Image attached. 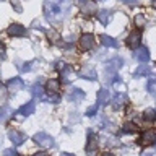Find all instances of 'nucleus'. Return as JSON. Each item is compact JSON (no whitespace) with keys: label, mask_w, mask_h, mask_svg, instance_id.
Segmentation results:
<instances>
[{"label":"nucleus","mask_w":156,"mask_h":156,"mask_svg":"<svg viewBox=\"0 0 156 156\" xmlns=\"http://www.w3.org/2000/svg\"><path fill=\"white\" fill-rule=\"evenodd\" d=\"M68 5V0H46L44 3V13H46V18L49 20L51 23H55L57 18L58 20L62 18L63 15V5Z\"/></svg>","instance_id":"f257e3e1"},{"label":"nucleus","mask_w":156,"mask_h":156,"mask_svg":"<svg viewBox=\"0 0 156 156\" xmlns=\"http://www.w3.org/2000/svg\"><path fill=\"white\" fill-rule=\"evenodd\" d=\"M33 140L36 141L39 146H52L54 145V138L49 133H46V132H39V133H36L33 136Z\"/></svg>","instance_id":"f03ea898"},{"label":"nucleus","mask_w":156,"mask_h":156,"mask_svg":"<svg viewBox=\"0 0 156 156\" xmlns=\"http://www.w3.org/2000/svg\"><path fill=\"white\" fill-rule=\"evenodd\" d=\"M98 148V136L94 132H88V141H86V154L91 156L96 153Z\"/></svg>","instance_id":"7ed1b4c3"},{"label":"nucleus","mask_w":156,"mask_h":156,"mask_svg":"<svg viewBox=\"0 0 156 156\" xmlns=\"http://www.w3.org/2000/svg\"><path fill=\"white\" fill-rule=\"evenodd\" d=\"M140 41H141L140 29H135V31H132L129 36H127V46H129L130 49H138Z\"/></svg>","instance_id":"20e7f679"},{"label":"nucleus","mask_w":156,"mask_h":156,"mask_svg":"<svg viewBox=\"0 0 156 156\" xmlns=\"http://www.w3.org/2000/svg\"><path fill=\"white\" fill-rule=\"evenodd\" d=\"M80 49L83 52H86V51H90V49L93 47V44H94V37H93V34L90 33H85L83 36L80 37Z\"/></svg>","instance_id":"39448f33"},{"label":"nucleus","mask_w":156,"mask_h":156,"mask_svg":"<svg viewBox=\"0 0 156 156\" xmlns=\"http://www.w3.org/2000/svg\"><path fill=\"white\" fill-rule=\"evenodd\" d=\"M156 141V132L153 129H148V130H145L143 132V135L140 136V141L138 143L140 145H151V143H154Z\"/></svg>","instance_id":"423d86ee"},{"label":"nucleus","mask_w":156,"mask_h":156,"mask_svg":"<svg viewBox=\"0 0 156 156\" xmlns=\"http://www.w3.org/2000/svg\"><path fill=\"white\" fill-rule=\"evenodd\" d=\"M7 33L10 34V36H13V37H20V36H24V34H26V29H24V26H21V24L13 23V24L8 26Z\"/></svg>","instance_id":"0eeeda50"},{"label":"nucleus","mask_w":156,"mask_h":156,"mask_svg":"<svg viewBox=\"0 0 156 156\" xmlns=\"http://www.w3.org/2000/svg\"><path fill=\"white\" fill-rule=\"evenodd\" d=\"M8 138L13 141V145L20 146V145H23L24 140H26V135L21 133V132H18V130H10L8 132Z\"/></svg>","instance_id":"6e6552de"},{"label":"nucleus","mask_w":156,"mask_h":156,"mask_svg":"<svg viewBox=\"0 0 156 156\" xmlns=\"http://www.w3.org/2000/svg\"><path fill=\"white\" fill-rule=\"evenodd\" d=\"M78 76H80V78H85V80H91V81H94V80H96V70H94L93 67L86 65V67H83V70H80Z\"/></svg>","instance_id":"1a4fd4ad"},{"label":"nucleus","mask_w":156,"mask_h":156,"mask_svg":"<svg viewBox=\"0 0 156 156\" xmlns=\"http://www.w3.org/2000/svg\"><path fill=\"white\" fill-rule=\"evenodd\" d=\"M133 57H135L140 63H146V62L150 60V52H148V49H146V47H138V49L135 51Z\"/></svg>","instance_id":"9d476101"},{"label":"nucleus","mask_w":156,"mask_h":156,"mask_svg":"<svg viewBox=\"0 0 156 156\" xmlns=\"http://www.w3.org/2000/svg\"><path fill=\"white\" fill-rule=\"evenodd\" d=\"M24 88V83L21 78H12V80L8 81V90L10 91H13V93H16V91H21Z\"/></svg>","instance_id":"9b49d317"},{"label":"nucleus","mask_w":156,"mask_h":156,"mask_svg":"<svg viewBox=\"0 0 156 156\" xmlns=\"http://www.w3.org/2000/svg\"><path fill=\"white\" fill-rule=\"evenodd\" d=\"M127 101H129L127 94L119 93V94H115L114 101H112V107H114V109H120V107H124V104H127Z\"/></svg>","instance_id":"f8f14e48"},{"label":"nucleus","mask_w":156,"mask_h":156,"mask_svg":"<svg viewBox=\"0 0 156 156\" xmlns=\"http://www.w3.org/2000/svg\"><path fill=\"white\" fill-rule=\"evenodd\" d=\"M46 91L51 93V94H58V91H60V83H58V80H55V78L49 80L47 86H46Z\"/></svg>","instance_id":"ddd939ff"},{"label":"nucleus","mask_w":156,"mask_h":156,"mask_svg":"<svg viewBox=\"0 0 156 156\" xmlns=\"http://www.w3.org/2000/svg\"><path fill=\"white\" fill-rule=\"evenodd\" d=\"M98 20L106 26V24H109L111 20H112V12L111 10H99V12H98Z\"/></svg>","instance_id":"4468645a"},{"label":"nucleus","mask_w":156,"mask_h":156,"mask_svg":"<svg viewBox=\"0 0 156 156\" xmlns=\"http://www.w3.org/2000/svg\"><path fill=\"white\" fill-rule=\"evenodd\" d=\"M109 99H111V93L107 91V90H104V88H102V90L98 91V102H96L98 106L107 104V102H109Z\"/></svg>","instance_id":"2eb2a0df"},{"label":"nucleus","mask_w":156,"mask_h":156,"mask_svg":"<svg viewBox=\"0 0 156 156\" xmlns=\"http://www.w3.org/2000/svg\"><path fill=\"white\" fill-rule=\"evenodd\" d=\"M101 44L104 47H112V49L119 47V42H117L115 39H112L111 36H106V34H102V36H101Z\"/></svg>","instance_id":"dca6fc26"},{"label":"nucleus","mask_w":156,"mask_h":156,"mask_svg":"<svg viewBox=\"0 0 156 156\" xmlns=\"http://www.w3.org/2000/svg\"><path fill=\"white\" fill-rule=\"evenodd\" d=\"M34 112V102H26L24 106H21L18 109V114L20 115H23V117H26V115H31Z\"/></svg>","instance_id":"f3484780"},{"label":"nucleus","mask_w":156,"mask_h":156,"mask_svg":"<svg viewBox=\"0 0 156 156\" xmlns=\"http://www.w3.org/2000/svg\"><path fill=\"white\" fill-rule=\"evenodd\" d=\"M83 98H85V93H83L80 88H73L70 91V94H68V99L70 101H81Z\"/></svg>","instance_id":"a211bd4d"},{"label":"nucleus","mask_w":156,"mask_h":156,"mask_svg":"<svg viewBox=\"0 0 156 156\" xmlns=\"http://www.w3.org/2000/svg\"><path fill=\"white\" fill-rule=\"evenodd\" d=\"M135 132H138V127L133 122H125L122 125V133H135Z\"/></svg>","instance_id":"6ab92c4d"},{"label":"nucleus","mask_w":156,"mask_h":156,"mask_svg":"<svg viewBox=\"0 0 156 156\" xmlns=\"http://www.w3.org/2000/svg\"><path fill=\"white\" fill-rule=\"evenodd\" d=\"M143 119L148 120V122L156 120V109H153V107H148V109H145V111H143Z\"/></svg>","instance_id":"aec40b11"},{"label":"nucleus","mask_w":156,"mask_h":156,"mask_svg":"<svg viewBox=\"0 0 156 156\" xmlns=\"http://www.w3.org/2000/svg\"><path fill=\"white\" fill-rule=\"evenodd\" d=\"M12 114H13V111L8 106H2L0 107V122H5Z\"/></svg>","instance_id":"412c9836"},{"label":"nucleus","mask_w":156,"mask_h":156,"mask_svg":"<svg viewBox=\"0 0 156 156\" xmlns=\"http://www.w3.org/2000/svg\"><path fill=\"white\" fill-rule=\"evenodd\" d=\"M31 94H33L34 98H39V99H42V98H44V90H42V86H41V85H34V86L31 88Z\"/></svg>","instance_id":"4be33fe9"},{"label":"nucleus","mask_w":156,"mask_h":156,"mask_svg":"<svg viewBox=\"0 0 156 156\" xmlns=\"http://www.w3.org/2000/svg\"><path fill=\"white\" fill-rule=\"evenodd\" d=\"M146 76V75H150V68L146 67V65H140L138 68L135 70V73H133V76Z\"/></svg>","instance_id":"5701e85b"},{"label":"nucleus","mask_w":156,"mask_h":156,"mask_svg":"<svg viewBox=\"0 0 156 156\" xmlns=\"http://www.w3.org/2000/svg\"><path fill=\"white\" fill-rule=\"evenodd\" d=\"M96 10V7H94V3H86L85 7L81 8V13H85V15H91L93 12Z\"/></svg>","instance_id":"b1692460"},{"label":"nucleus","mask_w":156,"mask_h":156,"mask_svg":"<svg viewBox=\"0 0 156 156\" xmlns=\"http://www.w3.org/2000/svg\"><path fill=\"white\" fill-rule=\"evenodd\" d=\"M135 24H136L138 28H141V26L145 24V16H143L141 13H138V15L135 16Z\"/></svg>","instance_id":"393cba45"},{"label":"nucleus","mask_w":156,"mask_h":156,"mask_svg":"<svg viewBox=\"0 0 156 156\" xmlns=\"http://www.w3.org/2000/svg\"><path fill=\"white\" fill-rule=\"evenodd\" d=\"M146 88H148V91H150V93H156V78H151Z\"/></svg>","instance_id":"a878e982"},{"label":"nucleus","mask_w":156,"mask_h":156,"mask_svg":"<svg viewBox=\"0 0 156 156\" xmlns=\"http://www.w3.org/2000/svg\"><path fill=\"white\" fill-rule=\"evenodd\" d=\"M98 107H99V106H98V104H94V106H93V107H90V109L86 111V115H88V117H93V115H94L96 112H98Z\"/></svg>","instance_id":"bb28decb"},{"label":"nucleus","mask_w":156,"mask_h":156,"mask_svg":"<svg viewBox=\"0 0 156 156\" xmlns=\"http://www.w3.org/2000/svg\"><path fill=\"white\" fill-rule=\"evenodd\" d=\"M2 156H18V153L15 150H12V148H8V150H5L3 151V154Z\"/></svg>","instance_id":"cd10ccee"},{"label":"nucleus","mask_w":156,"mask_h":156,"mask_svg":"<svg viewBox=\"0 0 156 156\" xmlns=\"http://www.w3.org/2000/svg\"><path fill=\"white\" fill-rule=\"evenodd\" d=\"M29 70H31V62L24 63V65L21 67V72H29Z\"/></svg>","instance_id":"c85d7f7f"},{"label":"nucleus","mask_w":156,"mask_h":156,"mask_svg":"<svg viewBox=\"0 0 156 156\" xmlns=\"http://www.w3.org/2000/svg\"><path fill=\"white\" fill-rule=\"evenodd\" d=\"M12 5H15V10H16V12H21V7H20L18 0H12Z\"/></svg>","instance_id":"c756f323"},{"label":"nucleus","mask_w":156,"mask_h":156,"mask_svg":"<svg viewBox=\"0 0 156 156\" xmlns=\"http://www.w3.org/2000/svg\"><path fill=\"white\" fill-rule=\"evenodd\" d=\"M0 58H5V46L0 42Z\"/></svg>","instance_id":"7c9ffc66"},{"label":"nucleus","mask_w":156,"mask_h":156,"mask_svg":"<svg viewBox=\"0 0 156 156\" xmlns=\"http://www.w3.org/2000/svg\"><path fill=\"white\" fill-rule=\"evenodd\" d=\"M0 98H5V88L0 85Z\"/></svg>","instance_id":"2f4dec72"},{"label":"nucleus","mask_w":156,"mask_h":156,"mask_svg":"<svg viewBox=\"0 0 156 156\" xmlns=\"http://www.w3.org/2000/svg\"><path fill=\"white\" fill-rule=\"evenodd\" d=\"M120 2H124V3H136V0H120Z\"/></svg>","instance_id":"473e14b6"},{"label":"nucleus","mask_w":156,"mask_h":156,"mask_svg":"<svg viewBox=\"0 0 156 156\" xmlns=\"http://www.w3.org/2000/svg\"><path fill=\"white\" fill-rule=\"evenodd\" d=\"M33 156H49L47 153H36V154H33Z\"/></svg>","instance_id":"72a5a7b5"},{"label":"nucleus","mask_w":156,"mask_h":156,"mask_svg":"<svg viewBox=\"0 0 156 156\" xmlns=\"http://www.w3.org/2000/svg\"><path fill=\"white\" fill-rule=\"evenodd\" d=\"M141 156H153L151 153H141Z\"/></svg>","instance_id":"f704fd0d"},{"label":"nucleus","mask_w":156,"mask_h":156,"mask_svg":"<svg viewBox=\"0 0 156 156\" xmlns=\"http://www.w3.org/2000/svg\"><path fill=\"white\" fill-rule=\"evenodd\" d=\"M60 156H73V154H70V153H62Z\"/></svg>","instance_id":"c9c22d12"},{"label":"nucleus","mask_w":156,"mask_h":156,"mask_svg":"<svg viewBox=\"0 0 156 156\" xmlns=\"http://www.w3.org/2000/svg\"><path fill=\"white\" fill-rule=\"evenodd\" d=\"M151 3H153V7L156 8V0H151Z\"/></svg>","instance_id":"e433bc0d"},{"label":"nucleus","mask_w":156,"mask_h":156,"mask_svg":"<svg viewBox=\"0 0 156 156\" xmlns=\"http://www.w3.org/2000/svg\"><path fill=\"white\" fill-rule=\"evenodd\" d=\"M102 156H112V154H102Z\"/></svg>","instance_id":"4c0bfd02"},{"label":"nucleus","mask_w":156,"mask_h":156,"mask_svg":"<svg viewBox=\"0 0 156 156\" xmlns=\"http://www.w3.org/2000/svg\"><path fill=\"white\" fill-rule=\"evenodd\" d=\"M80 2H85V0H80Z\"/></svg>","instance_id":"58836bf2"},{"label":"nucleus","mask_w":156,"mask_h":156,"mask_svg":"<svg viewBox=\"0 0 156 156\" xmlns=\"http://www.w3.org/2000/svg\"><path fill=\"white\" fill-rule=\"evenodd\" d=\"M98 2H101V0H98Z\"/></svg>","instance_id":"ea45409f"}]
</instances>
